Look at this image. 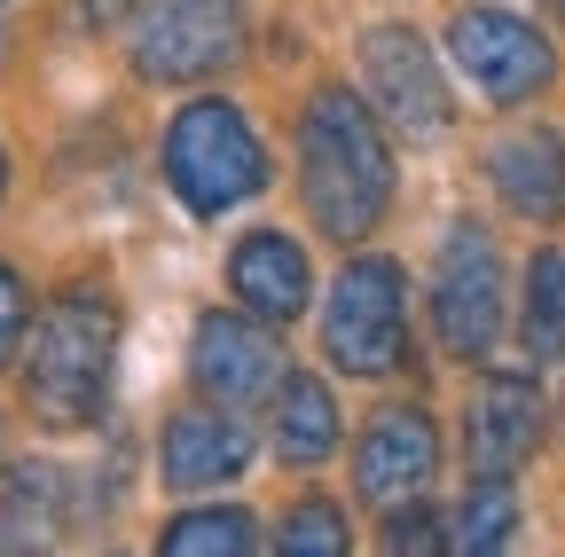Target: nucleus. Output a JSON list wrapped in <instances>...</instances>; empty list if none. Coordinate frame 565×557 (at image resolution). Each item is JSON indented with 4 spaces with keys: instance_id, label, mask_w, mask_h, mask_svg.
I'll use <instances>...</instances> for the list:
<instances>
[{
    "instance_id": "11",
    "label": "nucleus",
    "mask_w": 565,
    "mask_h": 557,
    "mask_svg": "<svg viewBox=\"0 0 565 557\" xmlns=\"http://www.w3.org/2000/svg\"><path fill=\"white\" fill-rule=\"evenodd\" d=\"M252 425L244 408H221V400H189L158 425V479L166 495H212V486H236L252 471Z\"/></svg>"
},
{
    "instance_id": "17",
    "label": "nucleus",
    "mask_w": 565,
    "mask_h": 557,
    "mask_svg": "<svg viewBox=\"0 0 565 557\" xmlns=\"http://www.w3.org/2000/svg\"><path fill=\"white\" fill-rule=\"evenodd\" d=\"M267 534L252 526L244 503H189V511H173L158 526V557H244Z\"/></svg>"
},
{
    "instance_id": "24",
    "label": "nucleus",
    "mask_w": 565,
    "mask_h": 557,
    "mask_svg": "<svg viewBox=\"0 0 565 557\" xmlns=\"http://www.w3.org/2000/svg\"><path fill=\"white\" fill-rule=\"evenodd\" d=\"M0 55H9V32H0Z\"/></svg>"
},
{
    "instance_id": "20",
    "label": "nucleus",
    "mask_w": 565,
    "mask_h": 557,
    "mask_svg": "<svg viewBox=\"0 0 565 557\" xmlns=\"http://www.w3.org/2000/svg\"><path fill=\"white\" fill-rule=\"evenodd\" d=\"M267 549H282V557H345L353 549V526H345V511L330 495H299L291 511L275 518Z\"/></svg>"
},
{
    "instance_id": "10",
    "label": "nucleus",
    "mask_w": 565,
    "mask_h": 557,
    "mask_svg": "<svg viewBox=\"0 0 565 557\" xmlns=\"http://www.w3.org/2000/svg\"><path fill=\"white\" fill-rule=\"evenodd\" d=\"M440 479V425L433 408H377L362 440H353V495L370 511H401V503H424Z\"/></svg>"
},
{
    "instance_id": "15",
    "label": "nucleus",
    "mask_w": 565,
    "mask_h": 557,
    "mask_svg": "<svg viewBox=\"0 0 565 557\" xmlns=\"http://www.w3.org/2000/svg\"><path fill=\"white\" fill-rule=\"evenodd\" d=\"M338 440H345V425H338V393H330V377H315V369H282V385L267 393V456L291 463V471H315V463L338 456Z\"/></svg>"
},
{
    "instance_id": "16",
    "label": "nucleus",
    "mask_w": 565,
    "mask_h": 557,
    "mask_svg": "<svg viewBox=\"0 0 565 557\" xmlns=\"http://www.w3.org/2000/svg\"><path fill=\"white\" fill-rule=\"evenodd\" d=\"M63 495H71V479L55 463H17L0 479V557L55 549L63 542Z\"/></svg>"
},
{
    "instance_id": "22",
    "label": "nucleus",
    "mask_w": 565,
    "mask_h": 557,
    "mask_svg": "<svg viewBox=\"0 0 565 557\" xmlns=\"http://www.w3.org/2000/svg\"><path fill=\"white\" fill-rule=\"evenodd\" d=\"M32 314H40V299H32V283L0 259V369H9L17 354H24V330H32Z\"/></svg>"
},
{
    "instance_id": "12",
    "label": "nucleus",
    "mask_w": 565,
    "mask_h": 557,
    "mask_svg": "<svg viewBox=\"0 0 565 557\" xmlns=\"http://www.w3.org/2000/svg\"><path fill=\"white\" fill-rule=\"evenodd\" d=\"M542 448V385L526 369H487L463 400V463L511 479Z\"/></svg>"
},
{
    "instance_id": "18",
    "label": "nucleus",
    "mask_w": 565,
    "mask_h": 557,
    "mask_svg": "<svg viewBox=\"0 0 565 557\" xmlns=\"http://www.w3.org/2000/svg\"><path fill=\"white\" fill-rule=\"evenodd\" d=\"M519 338L534 362H565V251L542 244L526 259V291H519Z\"/></svg>"
},
{
    "instance_id": "13",
    "label": "nucleus",
    "mask_w": 565,
    "mask_h": 557,
    "mask_svg": "<svg viewBox=\"0 0 565 557\" xmlns=\"http://www.w3.org/2000/svg\"><path fill=\"white\" fill-rule=\"evenodd\" d=\"M479 173H487L494 196H503V213H519V221H534V228H550V221L565 213V133L542 126V118L494 133L487 158H479Z\"/></svg>"
},
{
    "instance_id": "9",
    "label": "nucleus",
    "mask_w": 565,
    "mask_h": 557,
    "mask_svg": "<svg viewBox=\"0 0 565 557\" xmlns=\"http://www.w3.org/2000/svg\"><path fill=\"white\" fill-rule=\"evenodd\" d=\"M282 345H275V322H259L252 307L236 314V307H212V314H196V330H189V385H196V400H221V408H267V393L282 385Z\"/></svg>"
},
{
    "instance_id": "23",
    "label": "nucleus",
    "mask_w": 565,
    "mask_h": 557,
    "mask_svg": "<svg viewBox=\"0 0 565 557\" xmlns=\"http://www.w3.org/2000/svg\"><path fill=\"white\" fill-rule=\"evenodd\" d=\"M0 204H9V150H0Z\"/></svg>"
},
{
    "instance_id": "1",
    "label": "nucleus",
    "mask_w": 565,
    "mask_h": 557,
    "mask_svg": "<svg viewBox=\"0 0 565 557\" xmlns=\"http://www.w3.org/2000/svg\"><path fill=\"white\" fill-rule=\"evenodd\" d=\"M393 126L370 110L362 87H315L299 110V196H307V221L330 244H370L393 213Z\"/></svg>"
},
{
    "instance_id": "19",
    "label": "nucleus",
    "mask_w": 565,
    "mask_h": 557,
    "mask_svg": "<svg viewBox=\"0 0 565 557\" xmlns=\"http://www.w3.org/2000/svg\"><path fill=\"white\" fill-rule=\"evenodd\" d=\"M511 542H519V495H511V479L471 471V495L448 518V549L456 557H487V549H511Z\"/></svg>"
},
{
    "instance_id": "6",
    "label": "nucleus",
    "mask_w": 565,
    "mask_h": 557,
    "mask_svg": "<svg viewBox=\"0 0 565 557\" xmlns=\"http://www.w3.org/2000/svg\"><path fill=\"white\" fill-rule=\"evenodd\" d=\"M353 63H362V95L393 126V142H408V150L448 142V126H456L448 55L416 24H370L362 40H353Z\"/></svg>"
},
{
    "instance_id": "8",
    "label": "nucleus",
    "mask_w": 565,
    "mask_h": 557,
    "mask_svg": "<svg viewBox=\"0 0 565 557\" xmlns=\"http://www.w3.org/2000/svg\"><path fill=\"white\" fill-rule=\"evenodd\" d=\"M448 63L471 79V95H487L494 110H519L534 95H550L557 79V47L542 24L511 17V9H456L448 17Z\"/></svg>"
},
{
    "instance_id": "25",
    "label": "nucleus",
    "mask_w": 565,
    "mask_h": 557,
    "mask_svg": "<svg viewBox=\"0 0 565 557\" xmlns=\"http://www.w3.org/2000/svg\"><path fill=\"white\" fill-rule=\"evenodd\" d=\"M550 9H557V17H565V0H550Z\"/></svg>"
},
{
    "instance_id": "3",
    "label": "nucleus",
    "mask_w": 565,
    "mask_h": 557,
    "mask_svg": "<svg viewBox=\"0 0 565 557\" xmlns=\"http://www.w3.org/2000/svg\"><path fill=\"white\" fill-rule=\"evenodd\" d=\"M158 173H166V189H173L181 213L221 221V213H236V204L267 196V173L275 165H267V142H259V126H252L244 103L189 95L166 118V133H158Z\"/></svg>"
},
{
    "instance_id": "7",
    "label": "nucleus",
    "mask_w": 565,
    "mask_h": 557,
    "mask_svg": "<svg viewBox=\"0 0 565 557\" xmlns=\"http://www.w3.org/2000/svg\"><path fill=\"white\" fill-rule=\"evenodd\" d=\"M503 322H511V299H503V251H494L487 221H448L440 259H433V338H440V354L487 369Z\"/></svg>"
},
{
    "instance_id": "26",
    "label": "nucleus",
    "mask_w": 565,
    "mask_h": 557,
    "mask_svg": "<svg viewBox=\"0 0 565 557\" xmlns=\"http://www.w3.org/2000/svg\"><path fill=\"white\" fill-rule=\"evenodd\" d=\"M0 9H9V0H0Z\"/></svg>"
},
{
    "instance_id": "4",
    "label": "nucleus",
    "mask_w": 565,
    "mask_h": 557,
    "mask_svg": "<svg viewBox=\"0 0 565 557\" xmlns=\"http://www.w3.org/2000/svg\"><path fill=\"white\" fill-rule=\"evenodd\" d=\"M322 362L338 377H362V385H385L408 369L416 354V322H408V275L385 259V251H362L330 275L322 291Z\"/></svg>"
},
{
    "instance_id": "5",
    "label": "nucleus",
    "mask_w": 565,
    "mask_h": 557,
    "mask_svg": "<svg viewBox=\"0 0 565 557\" xmlns=\"http://www.w3.org/2000/svg\"><path fill=\"white\" fill-rule=\"evenodd\" d=\"M252 0H126V63L150 87H212L244 63Z\"/></svg>"
},
{
    "instance_id": "14",
    "label": "nucleus",
    "mask_w": 565,
    "mask_h": 557,
    "mask_svg": "<svg viewBox=\"0 0 565 557\" xmlns=\"http://www.w3.org/2000/svg\"><path fill=\"white\" fill-rule=\"evenodd\" d=\"M228 291H236V307H252V314L275 322V330L299 322L307 299H315V267H307L299 236H282V228L236 236V251H228Z\"/></svg>"
},
{
    "instance_id": "2",
    "label": "nucleus",
    "mask_w": 565,
    "mask_h": 557,
    "mask_svg": "<svg viewBox=\"0 0 565 557\" xmlns=\"http://www.w3.org/2000/svg\"><path fill=\"white\" fill-rule=\"evenodd\" d=\"M17 385L47 432L103 425L110 385H118V299L103 283H63L24 330Z\"/></svg>"
},
{
    "instance_id": "21",
    "label": "nucleus",
    "mask_w": 565,
    "mask_h": 557,
    "mask_svg": "<svg viewBox=\"0 0 565 557\" xmlns=\"http://www.w3.org/2000/svg\"><path fill=\"white\" fill-rule=\"evenodd\" d=\"M385 549L393 557H433V549H448V526L433 518V503H401V511H385Z\"/></svg>"
}]
</instances>
